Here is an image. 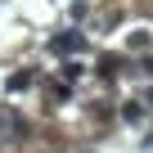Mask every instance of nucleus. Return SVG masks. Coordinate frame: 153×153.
<instances>
[{
    "instance_id": "obj_5",
    "label": "nucleus",
    "mask_w": 153,
    "mask_h": 153,
    "mask_svg": "<svg viewBox=\"0 0 153 153\" xmlns=\"http://www.w3.org/2000/svg\"><path fill=\"white\" fill-rule=\"evenodd\" d=\"M149 45V32H131V50H144Z\"/></svg>"
},
{
    "instance_id": "obj_2",
    "label": "nucleus",
    "mask_w": 153,
    "mask_h": 153,
    "mask_svg": "<svg viewBox=\"0 0 153 153\" xmlns=\"http://www.w3.org/2000/svg\"><path fill=\"white\" fill-rule=\"evenodd\" d=\"M27 86H32V72H14L9 76V90H27Z\"/></svg>"
},
{
    "instance_id": "obj_3",
    "label": "nucleus",
    "mask_w": 153,
    "mask_h": 153,
    "mask_svg": "<svg viewBox=\"0 0 153 153\" xmlns=\"http://www.w3.org/2000/svg\"><path fill=\"white\" fill-rule=\"evenodd\" d=\"M117 68H122L117 59H99V72H104V76H117Z\"/></svg>"
},
{
    "instance_id": "obj_6",
    "label": "nucleus",
    "mask_w": 153,
    "mask_h": 153,
    "mask_svg": "<svg viewBox=\"0 0 153 153\" xmlns=\"http://www.w3.org/2000/svg\"><path fill=\"white\" fill-rule=\"evenodd\" d=\"M149 144H153V135H149Z\"/></svg>"
},
{
    "instance_id": "obj_4",
    "label": "nucleus",
    "mask_w": 153,
    "mask_h": 153,
    "mask_svg": "<svg viewBox=\"0 0 153 153\" xmlns=\"http://www.w3.org/2000/svg\"><path fill=\"white\" fill-rule=\"evenodd\" d=\"M122 117H126V122H140V117H144V108H140V104H126V108H122Z\"/></svg>"
},
{
    "instance_id": "obj_1",
    "label": "nucleus",
    "mask_w": 153,
    "mask_h": 153,
    "mask_svg": "<svg viewBox=\"0 0 153 153\" xmlns=\"http://www.w3.org/2000/svg\"><path fill=\"white\" fill-rule=\"evenodd\" d=\"M81 45H86V41H81V32H59V36L50 41V50H54V54H76Z\"/></svg>"
}]
</instances>
